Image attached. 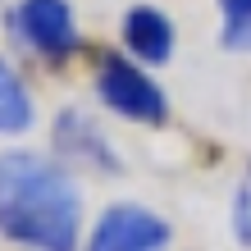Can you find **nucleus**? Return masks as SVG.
<instances>
[{"label":"nucleus","instance_id":"1","mask_svg":"<svg viewBox=\"0 0 251 251\" xmlns=\"http://www.w3.org/2000/svg\"><path fill=\"white\" fill-rule=\"evenodd\" d=\"M82 228V192L50 155H0V238L23 251H73Z\"/></svg>","mask_w":251,"mask_h":251},{"label":"nucleus","instance_id":"2","mask_svg":"<svg viewBox=\"0 0 251 251\" xmlns=\"http://www.w3.org/2000/svg\"><path fill=\"white\" fill-rule=\"evenodd\" d=\"M5 27L23 50H32L46 64H64L82 50V32L73 23L69 0H19L5 14Z\"/></svg>","mask_w":251,"mask_h":251},{"label":"nucleus","instance_id":"3","mask_svg":"<svg viewBox=\"0 0 251 251\" xmlns=\"http://www.w3.org/2000/svg\"><path fill=\"white\" fill-rule=\"evenodd\" d=\"M96 96L128 124H155L160 128L169 119V96L160 92V82L137 60H128L119 50H110L96 64Z\"/></svg>","mask_w":251,"mask_h":251},{"label":"nucleus","instance_id":"4","mask_svg":"<svg viewBox=\"0 0 251 251\" xmlns=\"http://www.w3.org/2000/svg\"><path fill=\"white\" fill-rule=\"evenodd\" d=\"M169 238H174V228L155 210L119 201L96 219L92 238H87V251H165Z\"/></svg>","mask_w":251,"mask_h":251},{"label":"nucleus","instance_id":"5","mask_svg":"<svg viewBox=\"0 0 251 251\" xmlns=\"http://www.w3.org/2000/svg\"><path fill=\"white\" fill-rule=\"evenodd\" d=\"M50 142L55 151H60L69 165H82V169H96V174H119V155H114V146L105 137V128H100L92 114H78V110H64L60 119L50 128Z\"/></svg>","mask_w":251,"mask_h":251},{"label":"nucleus","instance_id":"6","mask_svg":"<svg viewBox=\"0 0 251 251\" xmlns=\"http://www.w3.org/2000/svg\"><path fill=\"white\" fill-rule=\"evenodd\" d=\"M124 50L137 64H165L174 55V23L155 5H132L124 14Z\"/></svg>","mask_w":251,"mask_h":251},{"label":"nucleus","instance_id":"7","mask_svg":"<svg viewBox=\"0 0 251 251\" xmlns=\"http://www.w3.org/2000/svg\"><path fill=\"white\" fill-rule=\"evenodd\" d=\"M32 119H37V110H32V96H27L23 78L9 69V60H0V137L27 132Z\"/></svg>","mask_w":251,"mask_h":251},{"label":"nucleus","instance_id":"8","mask_svg":"<svg viewBox=\"0 0 251 251\" xmlns=\"http://www.w3.org/2000/svg\"><path fill=\"white\" fill-rule=\"evenodd\" d=\"M219 46L233 55L251 50V0H219Z\"/></svg>","mask_w":251,"mask_h":251},{"label":"nucleus","instance_id":"9","mask_svg":"<svg viewBox=\"0 0 251 251\" xmlns=\"http://www.w3.org/2000/svg\"><path fill=\"white\" fill-rule=\"evenodd\" d=\"M233 238L242 247H251V165L242 169L238 192H233Z\"/></svg>","mask_w":251,"mask_h":251}]
</instances>
